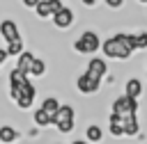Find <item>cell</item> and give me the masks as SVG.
<instances>
[{"label": "cell", "instance_id": "6da1fadb", "mask_svg": "<svg viewBox=\"0 0 147 144\" xmlns=\"http://www.w3.org/2000/svg\"><path fill=\"white\" fill-rule=\"evenodd\" d=\"M101 53L106 59H115V62H129L131 55L136 53L131 41H129V32H115L113 37L103 39L101 43Z\"/></svg>", "mask_w": 147, "mask_h": 144}, {"label": "cell", "instance_id": "7a4b0ae2", "mask_svg": "<svg viewBox=\"0 0 147 144\" xmlns=\"http://www.w3.org/2000/svg\"><path fill=\"white\" fill-rule=\"evenodd\" d=\"M101 43H103V39L99 37L96 30H83V32L76 37V41H74V50H76L78 55L92 57V55H96V53L101 50Z\"/></svg>", "mask_w": 147, "mask_h": 144}, {"label": "cell", "instance_id": "3957f363", "mask_svg": "<svg viewBox=\"0 0 147 144\" xmlns=\"http://www.w3.org/2000/svg\"><path fill=\"white\" fill-rule=\"evenodd\" d=\"M53 126H55V130L60 135H71L74 128H76V110H74V105L62 103L60 110L55 112V123Z\"/></svg>", "mask_w": 147, "mask_h": 144}, {"label": "cell", "instance_id": "277c9868", "mask_svg": "<svg viewBox=\"0 0 147 144\" xmlns=\"http://www.w3.org/2000/svg\"><path fill=\"white\" fill-rule=\"evenodd\" d=\"M110 112L117 114V117H122V119H126V117H138V101L131 98V96H126V94H122V96H117V98L110 103Z\"/></svg>", "mask_w": 147, "mask_h": 144}, {"label": "cell", "instance_id": "5b68a950", "mask_svg": "<svg viewBox=\"0 0 147 144\" xmlns=\"http://www.w3.org/2000/svg\"><path fill=\"white\" fill-rule=\"evenodd\" d=\"M101 85H103V78H96V75H92L90 71H83V73L76 78V89H78V94H83V96H94V94H99Z\"/></svg>", "mask_w": 147, "mask_h": 144}, {"label": "cell", "instance_id": "8992f818", "mask_svg": "<svg viewBox=\"0 0 147 144\" xmlns=\"http://www.w3.org/2000/svg\"><path fill=\"white\" fill-rule=\"evenodd\" d=\"M53 27H57V30H69L74 23H76V11L71 9V7H62V9H57L55 14H53Z\"/></svg>", "mask_w": 147, "mask_h": 144}, {"label": "cell", "instance_id": "52a82bcc", "mask_svg": "<svg viewBox=\"0 0 147 144\" xmlns=\"http://www.w3.org/2000/svg\"><path fill=\"white\" fill-rule=\"evenodd\" d=\"M0 37L5 39V43L16 41V39H23L21 37V30H18V23L14 18H2L0 21Z\"/></svg>", "mask_w": 147, "mask_h": 144}, {"label": "cell", "instance_id": "ba28073f", "mask_svg": "<svg viewBox=\"0 0 147 144\" xmlns=\"http://www.w3.org/2000/svg\"><path fill=\"white\" fill-rule=\"evenodd\" d=\"M62 7H64L62 0H41V2L37 5L34 14H37V18L46 21V18H53V14H55L57 9H62Z\"/></svg>", "mask_w": 147, "mask_h": 144}, {"label": "cell", "instance_id": "9c48e42d", "mask_svg": "<svg viewBox=\"0 0 147 144\" xmlns=\"http://www.w3.org/2000/svg\"><path fill=\"white\" fill-rule=\"evenodd\" d=\"M85 71H90L96 78H106L108 75V59L106 57H99V55H92L87 59V64H85Z\"/></svg>", "mask_w": 147, "mask_h": 144}, {"label": "cell", "instance_id": "30bf717a", "mask_svg": "<svg viewBox=\"0 0 147 144\" xmlns=\"http://www.w3.org/2000/svg\"><path fill=\"white\" fill-rule=\"evenodd\" d=\"M124 94L131 96V98H136V101H140V96L145 94V85H142V80L136 78V75L126 78V82H124Z\"/></svg>", "mask_w": 147, "mask_h": 144}, {"label": "cell", "instance_id": "8fae6325", "mask_svg": "<svg viewBox=\"0 0 147 144\" xmlns=\"http://www.w3.org/2000/svg\"><path fill=\"white\" fill-rule=\"evenodd\" d=\"M32 123L37 126V128H51L53 123H55V114H51L48 110H44L41 105L32 112Z\"/></svg>", "mask_w": 147, "mask_h": 144}, {"label": "cell", "instance_id": "7c38bea8", "mask_svg": "<svg viewBox=\"0 0 147 144\" xmlns=\"http://www.w3.org/2000/svg\"><path fill=\"white\" fill-rule=\"evenodd\" d=\"M34 57H37V55H34L32 50H23V53L16 57V64H14V66H16L18 71H23V73H28V75H30V69H32Z\"/></svg>", "mask_w": 147, "mask_h": 144}, {"label": "cell", "instance_id": "4fadbf2b", "mask_svg": "<svg viewBox=\"0 0 147 144\" xmlns=\"http://www.w3.org/2000/svg\"><path fill=\"white\" fill-rule=\"evenodd\" d=\"M18 137H21V133L11 123H2L0 126V144H14V142H18Z\"/></svg>", "mask_w": 147, "mask_h": 144}, {"label": "cell", "instance_id": "5bb4252c", "mask_svg": "<svg viewBox=\"0 0 147 144\" xmlns=\"http://www.w3.org/2000/svg\"><path fill=\"white\" fill-rule=\"evenodd\" d=\"M108 133L113 137H124V119L117 114H108Z\"/></svg>", "mask_w": 147, "mask_h": 144}, {"label": "cell", "instance_id": "9a60e30c", "mask_svg": "<svg viewBox=\"0 0 147 144\" xmlns=\"http://www.w3.org/2000/svg\"><path fill=\"white\" fill-rule=\"evenodd\" d=\"M129 41L133 46V50H147V30H138V32H129Z\"/></svg>", "mask_w": 147, "mask_h": 144}, {"label": "cell", "instance_id": "2e32d148", "mask_svg": "<svg viewBox=\"0 0 147 144\" xmlns=\"http://www.w3.org/2000/svg\"><path fill=\"white\" fill-rule=\"evenodd\" d=\"M85 139H87L90 144H101V142H103V128H101L99 123H90V126L85 128Z\"/></svg>", "mask_w": 147, "mask_h": 144}, {"label": "cell", "instance_id": "e0dca14e", "mask_svg": "<svg viewBox=\"0 0 147 144\" xmlns=\"http://www.w3.org/2000/svg\"><path fill=\"white\" fill-rule=\"evenodd\" d=\"M140 135V121L138 117H126L124 119V137H138Z\"/></svg>", "mask_w": 147, "mask_h": 144}, {"label": "cell", "instance_id": "ac0fdd59", "mask_svg": "<svg viewBox=\"0 0 147 144\" xmlns=\"http://www.w3.org/2000/svg\"><path fill=\"white\" fill-rule=\"evenodd\" d=\"M44 75H46V59L34 57L32 69H30V78H44Z\"/></svg>", "mask_w": 147, "mask_h": 144}, {"label": "cell", "instance_id": "d6986e66", "mask_svg": "<svg viewBox=\"0 0 147 144\" xmlns=\"http://www.w3.org/2000/svg\"><path fill=\"white\" fill-rule=\"evenodd\" d=\"M7 78H9V87H21V85L28 80V73H23V71H18V69L14 66V69L9 71Z\"/></svg>", "mask_w": 147, "mask_h": 144}, {"label": "cell", "instance_id": "ffe728a7", "mask_svg": "<svg viewBox=\"0 0 147 144\" xmlns=\"http://www.w3.org/2000/svg\"><path fill=\"white\" fill-rule=\"evenodd\" d=\"M60 105H62V103H60V101H57V96H53V94H51V96H44V101H41V107H44V110H48L51 114H55V112L60 110Z\"/></svg>", "mask_w": 147, "mask_h": 144}, {"label": "cell", "instance_id": "44dd1931", "mask_svg": "<svg viewBox=\"0 0 147 144\" xmlns=\"http://www.w3.org/2000/svg\"><path fill=\"white\" fill-rule=\"evenodd\" d=\"M7 53H9V57H18L23 50H25V46H23V39H16V41H9L7 46Z\"/></svg>", "mask_w": 147, "mask_h": 144}, {"label": "cell", "instance_id": "7402d4cb", "mask_svg": "<svg viewBox=\"0 0 147 144\" xmlns=\"http://www.w3.org/2000/svg\"><path fill=\"white\" fill-rule=\"evenodd\" d=\"M103 5L108 9H122L124 7V0H103Z\"/></svg>", "mask_w": 147, "mask_h": 144}, {"label": "cell", "instance_id": "603a6c76", "mask_svg": "<svg viewBox=\"0 0 147 144\" xmlns=\"http://www.w3.org/2000/svg\"><path fill=\"white\" fill-rule=\"evenodd\" d=\"M39 2H41V0H21V5H23L25 9H37Z\"/></svg>", "mask_w": 147, "mask_h": 144}, {"label": "cell", "instance_id": "cb8c5ba5", "mask_svg": "<svg viewBox=\"0 0 147 144\" xmlns=\"http://www.w3.org/2000/svg\"><path fill=\"white\" fill-rule=\"evenodd\" d=\"M80 5H83V7H87V9H94V7L99 5V0H80Z\"/></svg>", "mask_w": 147, "mask_h": 144}, {"label": "cell", "instance_id": "d4e9b609", "mask_svg": "<svg viewBox=\"0 0 147 144\" xmlns=\"http://www.w3.org/2000/svg\"><path fill=\"white\" fill-rule=\"evenodd\" d=\"M7 59H9V53H7V48H0V66H2Z\"/></svg>", "mask_w": 147, "mask_h": 144}, {"label": "cell", "instance_id": "484cf974", "mask_svg": "<svg viewBox=\"0 0 147 144\" xmlns=\"http://www.w3.org/2000/svg\"><path fill=\"white\" fill-rule=\"evenodd\" d=\"M71 144H90V142H87V139H74Z\"/></svg>", "mask_w": 147, "mask_h": 144}, {"label": "cell", "instance_id": "4316f807", "mask_svg": "<svg viewBox=\"0 0 147 144\" xmlns=\"http://www.w3.org/2000/svg\"><path fill=\"white\" fill-rule=\"evenodd\" d=\"M136 2H140V5H147V0H136Z\"/></svg>", "mask_w": 147, "mask_h": 144}, {"label": "cell", "instance_id": "83f0119b", "mask_svg": "<svg viewBox=\"0 0 147 144\" xmlns=\"http://www.w3.org/2000/svg\"><path fill=\"white\" fill-rule=\"evenodd\" d=\"M53 144H62V142H53Z\"/></svg>", "mask_w": 147, "mask_h": 144}, {"label": "cell", "instance_id": "f1b7e54d", "mask_svg": "<svg viewBox=\"0 0 147 144\" xmlns=\"http://www.w3.org/2000/svg\"><path fill=\"white\" fill-rule=\"evenodd\" d=\"M145 80H147V73H145Z\"/></svg>", "mask_w": 147, "mask_h": 144}]
</instances>
